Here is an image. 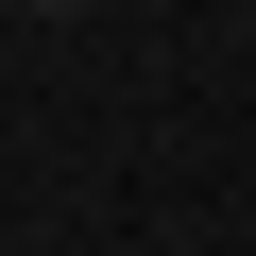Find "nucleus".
I'll use <instances>...</instances> for the list:
<instances>
[{
  "mask_svg": "<svg viewBox=\"0 0 256 256\" xmlns=\"http://www.w3.org/2000/svg\"><path fill=\"white\" fill-rule=\"evenodd\" d=\"M52 18H68V0H52Z\"/></svg>",
  "mask_w": 256,
  "mask_h": 256,
  "instance_id": "f257e3e1",
  "label": "nucleus"
}]
</instances>
